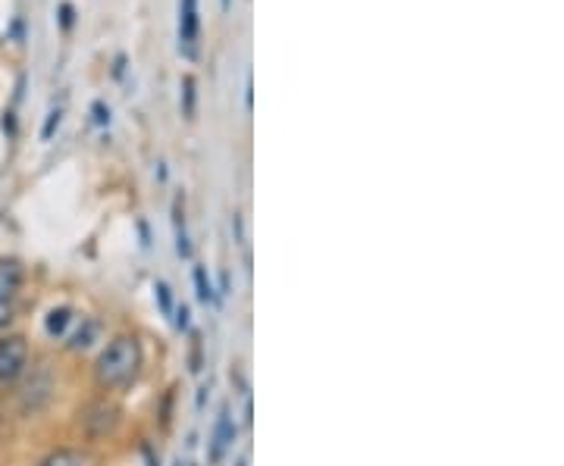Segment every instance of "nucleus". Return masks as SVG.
Listing matches in <instances>:
<instances>
[{"label": "nucleus", "mask_w": 564, "mask_h": 466, "mask_svg": "<svg viewBox=\"0 0 564 466\" xmlns=\"http://www.w3.org/2000/svg\"><path fill=\"white\" fill-rule=\"evenodd\" d=\"M138 367H142V348H138V341L132 335H119L98 357L94 375H98V382L104 388H119L135 379Z\"/></svg>", "instance_id": "nucleus-1"}, {"label": "nucleus", "mask_w": 564, "mask_h": 466, "mask_svg": "<svg viewBox=\"0 0 564 466\" xmlns=\"http://www.w3.org/2000/svg\"><path fill=\"white\" fill-rule=\"evenodd\" d=\"M79 423H82V429L94 438L110 436V432L119 426V407L113 404V401H91V404L79 413Z\"/></svg>", "instance_id": "nucleus-2"}, {"label": "nucleus", "mask_w": 564, "mask_h": 466, "mask_svg": "<svg viewBox=\"0 0 564 466\" xmlns=\"http://www.w3.org/2000/svg\"><path fill=\"white\" fill-rule=\"evenodd\" d=\"M29 363V344L22 335H4L0 338V382H16Z\"/></svg>", "instance_id": "nucleus-3"}, {"label": "nucleus", "mask_w": 564, "mask_h": 466, "mask_svg": "<svg viewBox=\"0 0 564 466\" xmlns=\"http://www.w3.org/2000/svg\"><path fill=\"white\" fill-rule=\"evenodd\" d=\"M19 285H22V266L16 260H0V325L13 319Z\"/></svg>", "instance_id": "nucleus-4"}, {"label": "nucleus", "mask_w": 564, "mask_h": 466, "mask_svg": "<svg viewBox=\"0 0 564 466\" xmlns=\"http://www.w3.org/2000/svg\"><path fill=\"white\" fill-rule=\"evenodd\" d=\"M198 0H179V54L195 60L198 56Z\"/></svg>", "instance_id": "nucleus-5"}, {"label": "nucleus", "mask_w": 564, "mask_h": 466, "mask_svg": "<svg viewBox=\"0 0 564 466\" xmlns=\"http://www.w3.org/2000/svg\"><path fill=\"white\" fill-rule=\"evenodd\" d=\"M50 388H54V379H50V373L44 367H38L35 373H31V379L22 385V392H19V404H22L25 413H35L41 410L44 404H48L50 398Z\"/></svg>", "instance_id": "nucleus-6"}, {"label": "nucleus", "mask_w": 564, "mask_h": 466, "mask_svg": "<svg viewBox=\"0 0 564 466\" xmlns=\"http://www.w3.org/2000/svg\"><path fill=\"white\" fill-rule=\"evenodd\" d=\"M195 75H182V116L195 119V104H198V91H195Z\"/></svg>", "instance_id": "nucleus-7"}, {"label": "nucleus", "mask_w": 564, "mask_h": 466, "mask_svg": "<svg viewBox=\"0 0 564 466\" xmlns=\"http://www.w3.org/2000/svg\"><path fill=\"white\" fill-rule=\"evenodd\" d=\"M41 466H85V457H82L79 451L60 448V451H54V454L44 457Z\"/></svg>", "instance_id": "nucleus-8"}, {"label": "nucleus", "mask_w": 564, "mask_h": 466, "mask_svg": "<svg viewBox=\"0 0 564 466\" xmlns=\"http://www.w3.org/2000/svg\"><path fill=\"white\" fill-rule=\"evenodd\" d=\"M69 319H73V310L69 307H60V310H50L48 313V332L50 335H63V332H66V325H69Z\"/></svg>", "instance_id": "nucleus-9"}, {"label": "nucleus", "mask_w": 564, "mask_h": 466, "mask_svg": "<svg viewBox=\"0 0 564 466\" xmlns=\"http://www.w3.org/2000/svg\"><path fill=\"white\" fill-rule=\"evenodd\" d=\"M232 442V426H230V417L220 419L217 426V444H213V461H220V454H223V448Z\"/></svg>", "instance_id": "nucleus-10"}, {"label": "nucleus", "mask_w": 564, "mask_h": 466, "mask_svg": "<svg viewBox=\"0 0 564 466\" xmlns=\"http://www.w3.org/2000/svg\"><path fill=\"white\" fill-rule=\"evenodd\" d=\"M60 123H63V110L56 107V110H50V113H48V119H44L41 142H50V138H54V132L60 129Z\"/></svg>", "instance_id": "nucleus-11"}, {"label": "nucleus", "mask_w": 564, "mask_h": 466, "mask_svg": "<svg viewBox=\"0 0 564 466\" xmlns=\"http://www.w3.org/2000/svg\"><path fill=\"white\" fill-rule=\"evenodd\" d=\"M56 19H60V29L69 31L75 25V6L69 4V0H63V4L56 6Z\"/></svg>", "instance_id": "nucleus-12"}, {"label": "nucleus", "mask_w": 564, "mask_h": 466, "mask_svg": "<svg viewBox=\"0 0 564 466\" xmlns=\"http://www.w3.org/2000/svg\"><path fill=\"white\" fill-rule=\"evenodd\" d=\"M91 116H94V125H100V129H104V125H110V107H107L104 100H94Z\"/></svg>", "instance_id": "nucleus-13"}, {"label": "nucleus", "mask_w": 564, "mask_h": 466, "mask_svg": "<svg viewBox=\"0 0 564 466\" xmlns=\"http://www.w3.org/2000/svg\"><path fill=\"white\" fill-rule=\"evenodd\" d=\"M195 285H198V298H201V301H211V298H213V291H211V282H207V276H204V270H201V266H198V270H195Z\"/></svg>", "instance_id": "nucleus-14"}, {"label": "nucleus", "mask_w": 564, "mask_h": 466, "mask_svg": "<svg viewBox=\"0 0 564 466\" xmlns=\"http://www.w3.org/2000/svg\"><path fill=\"white\" fill-rule=\"evenodd\" d=\"M123 75H126V54H117V56H113V79H123Z\"/></svg>", "instance_id": "nucleus-15"}, {"label": "nucleus", "mask_w": 564, "mask_h": 466, "mask_svg": "<svg viewBox=\"0 0 564 466\" xmlns=\"http://www.w3.org/2000/svg\"><path fill=\"white\" fill-rule=\"evenodd\" d=\"M157 298H161L163 313H169V307H173V304H169V289H167V285H157Z\"/></svg>", "instance_id": "nucleus-16"}, {"label": "nucleus", "mask_w": 564, "mask_h": 466, "mask_svg": "<svg viewBox=\"0 0 564 466\" xmlns=\"http://www.w3.org/2000/svg\"><path fill=\"white\" fill-rule=\"evenodd\" d=\"M91 332H94V325H85V332H79V335H75L73 348H85V344H88V338H91Z\"/></svg>", "instance_id": "nucleus-17"}, {"label": "nucleus", "mask_w": 564, "mask_h": 466, "mask_svg": "<svg viewBox=\"0 0 564 466\" xmlns=\"http://www.w3.org/2000/svg\"><path fill=\"white\" fill-rule=\"evenodd\" d=\"M0 125H4V132H6V135H16V119H13V113H6V116H4V123H0Z\"/></svg>", "instance_id": "nucleus-18"}, {"label": "nucleus", "mask_w": 564, "mask_h": 466, "mask_svg": "<svg viewBox=\"0 0 564 466\" xmlns=\"http://www.w3.org/2000/svg\"><path fill=\"white\" fill-rule=\"evenodd\" d=\"M255 88H251V79H248V85H245V107H248V113H251V107H255Z\"/></svg>", "instance_id": "nucleus-19"}, {"label": "nucleus", "mask_w": 564, "mask_h": 466, "mask_svg": "<svg viewBox=\"0 0 564 466\" xmlns=\"http://www.w3.org/2000/svg\"><path fill=\"white\" fill-rule=\"evenodd\" d=\"M186 323H188V310L182 307V310H179V319H176V325H179V329H182V325H186Z\"/></svg>", "instance_id": "nucleus-20"}, {"label": "nucleus", "mask_w": 564, "mask_h": 466, "mask_svg": "<svg viewBox=\"0 0 564 466\" xmlns=\"http://www.w3.org/2000/svg\"><path fill=\"white\" fill-rule=\"evenodd\" d=\"M220 10L230 13V10H232V0H220Z\"/></svg>", "instance_id": "nucleus-21"}]
</instances>
